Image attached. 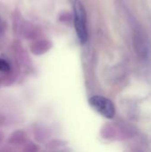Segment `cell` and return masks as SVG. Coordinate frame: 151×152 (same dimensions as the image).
<instances>
[{
	"label": "cell",
	"instance_id": "obj_3",
	"mask_svg": "<svg viewBox=\"0 0 151 152\" xmlns=\"http://www.w3.org/2000/svg\"><path fill=\"white\" fill-rule=\"evenodd\" d=\"M52 46V44L48 40H37L31 44L30 51L35 55H41L45 53Z\"/></svg>",
	"mask_w": 151,
	"mask_h": 152
},
{
	"label": "cell",
	"instance_id": "obj_8",
	"mask_svg": "<svg viewBox=\"0 0 151 152\" xmlns=\"http://www.w3.org/2000/svg\"><path fill=\"white\" fill-rule=\"evenodd\" d=\"M2 142H3V135L0 134V145H1V143H2Z\"/></svg>",
	"mask_w": 151,
	"mask_h": 152
},
{
	"label": "cell",
	"instance_id": "obj_6",
	"mask_svg": "<svg viewBox=\"0 0 151 152\" xmlns=\"http://www.w3.org/2000/svg\"><path fill=\"white\" fill-rule=\"evenodd\" d=\"M10 70H11V66L9 62L4 59L0 58V71L4 73H7Z\"/></svg>",
	"mask_w": 151,
	"mask_h": 152
},
{
	"label": "cell",
	"instance_id": "obj_5",
	"mask_svg": "<svg viewBox=\"0 0 151 152\" xmlns=\"http://www.w3.org/2000/svg\"><path fill=\"white\" fill-rule=\"evenodd\" d=\"M26 141H27V134H25V132H23L22 130H17L10 135L8 139V143L14 146L23 145L25 144Z\"/></svg>",
	"mask_w": 151,
	"mask_h": 152
},
{
	"label": "cell",
	"instance_id": "obj_1",
	"mask_svg": "<svg viewBox=\"0 0 151 152\" xmlns=\"http://www.w3.org/2000/svg\"><path fill=\"white\" fill-rule=\"evenodd\" d=\"M74 26L78 41L84 45L88 40V30L86 24V12L83 4L79 0H75L73 4Z\"/></svg>",
	"mask_w": 151,
	"mask_h": 152
},
{
	"label": "cell",
	"instance_id": "obj_7",
	"mask_svg": "<svg viewBox=\"0 0 151 152\" xmlns=\"http://www.w3.org/2000/svg\"><path fill=\"white\" fill-rule=\"evenodd\" d=\"M4 31V22L3 21V20L0 16V35L3 34Z\"/></svg>",
	"mask_w": 151,
	"mask_h": 152
},
{
	"label": "cell",
	"instance_id": "obj_2",
	"mask_svg": "<svg viewBox=\"0 0 151 152\" xmlns=\"http://www.w3.org/2000/svg\"><path fill=\"white\" fill-rule=\"evenodd\" d=\"M90 106L97 111L99 114L102 115L106 118H113L116 114V110L113 102L103 96L94 95L89 99Z\"/></svg>",
	"mask_w": 151,
	"mask_h": 152
},
{
	"label": "cell",
	"instance_id": "obj_4",
	"mask_svg": "<svg viewBox=\"0 0 151 152\" xmlns=\"http://www.w3.org/2000/svg\"><path fill=\"white\" fill-rule=\"evenodd\" d=\"M133 44H134L135 51L137 52V53L142 58L146 57L148 54V47L142 35L135 34L133 36Z\"/></svg>",
	"mask_w": 151,
	"mask_h": 152
}]
</instances>
